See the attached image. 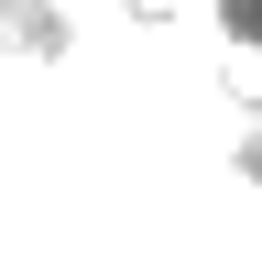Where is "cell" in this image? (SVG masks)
Masks as SVG:
<instances>
[{
    "label": "cell",
    "mask_w": 262,
    "mask_h": 262,
    "mask_svg": "<svg viewBox=\"0 0 262 262\" xmlns=\"http://www.w3.org/2000/svg\"><path fill=\"white\" fill-rule=\"evenodd\" d=\"M208 77L241 98V110H262V33H208Z\"/></svg>",
    "instance_id": "6da1fadb"
},
{
    "label": "cell",
    "mask_w": 262,
    "mask_h": 262,
    "mask_svg": "<svg viewBox=\"0 0 262 262\" xmlns=\"http://www.w3.org/2000/svg\"><path fill=\"white\" fill-rule=\"evenodd\" d=\"M120 11H153V22H186V33H219L208 0H120Z\"/></svg>",
    "instance_id": "7a4b0ae2"
}]
</instances>
